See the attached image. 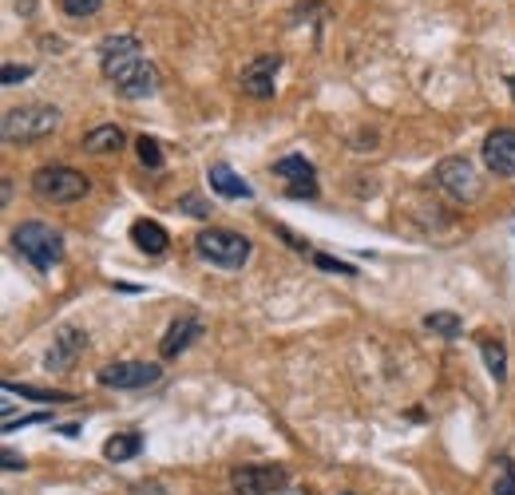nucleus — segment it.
<instances>
[{
    "instance_id": "29",
    "label": "nucleus",
    "mask_w": 515,
    "mask_h": 495,
    "mask_svg": "<svg viewBox=\"0 0 515 495\" xmlns=\"http://www.w3.org/2000/svg\"><path fill=\"white\" fill-rule=\"evenodd\" d=\"M345 495H357V492H345Z\"/></svg>"
},
{
    "instance_id": "10",
    "label": "nucleus",
    "mask_w": 515,
    "mask_h": 495,
    "mask_svg": "<svg viewBox=\"0 0 515 495\" xmlns=\"http://www.w3.org/2000/svg\"><path fill=\"white\" fill-rule=\"evenodd\" d=\"M278 68H282V56H258V60H250L246 68H242V92L250 99H270L278 88H274V80H278Z\"/></svg>"
},
{
    "instance_id": "27",
    "label": "nucleus",
    "mask_w": 515,
    "mask_h": 495,
    "mask_svg": "<svg viewBox=\"0 0 515 495\" xmlns=\"http://www.w3.org/2000/svg\"><path fill=\"white\" fill-rule=\"evenodd\" d=\"M4 464H8V472H24V460L16 452H4Z\"/></svg>"
},
{
    "instance_id": "1",
    "label": "nucleus",
    "mask_w": 515,
    "mask_h": 495,
    "mask_svg": "<svg viewBox=\"0 0 515 495\" xmlns=\"http://www.w3.org/2000/svg\"><path fill=\"white\" fill-rule=\"evenodd\" d=\"M103 76L115 84V96L123 99H151L159 92V72L143 56L135 36H107L100 44Z\"/></svg>"
},
{
    "instance_id": "14",
    "label": "nucleus",
    "mask_w": 515,
    "mask_h": 495,
    "mask_svg": "<svg viewBox=\"0 0 515 495\" xmlns=\"http://www.w3.org/2000/svg\"><path fill=\"white\" fill-rule=\"evenodd\" d=\"M131 242L143 250V254H151V258H159L167 246H171V234L159 226V222H151V218H139L135 226H131Z\"/></svg>"
},
{
    "instance_id": "25",
    "label": "nucleus",
    "mask_w": 515,
    "mask_h": 495,
    "mask_svg": "<svg viewBox=\"0 0 515 495\" xmlns=\"http://www.w3.org/2000/svg\"><path fill=\"white\" fill-rule=\"evenodd\" d=\"M179 210H187L191 218H206V214H210V206H206L199 195H183L179 198Z\"/></svg>"
},
{
    "instance_id": "11",
    "label": "nucleus",
    "mask_w": 515,
    "mask_h": 495,
    "mask_svg": "<svg viewBox=\"0 0 515 495\" xmlns=\"http://www.w3.org/2000/svg\"><path fill=\"white\" fill-rule=\"evenodd\" d=\"M84 345H88L84 329H72V325H64V329L56 333V341H52V349H48L44 365H48L52 373H64V369H72V365H76V357L84 353Z\"/></svg>"
},
{
    "instance_id": "6",
    "label": "nucleus",
    "mask_w": 515,
    "mask_h": 495,
    "mask_svg": "<svg viewBox=\"0 0 515 495\" xmlns=\"http://www.w3.org/2000/svg\"><path fill=\"white\" fill-rule=\"evenodd\" d=\"M286 468L282 464H242L230 472L234 495H274L286 488Z\"/></svg>"
},
{
    "instance_id": "2",
    "label": "nucleus",
    "mask_w": 515,
    "mask_h": 495,
    "mask_svg": "<svg viewBox=\"0 0 515 495\" xmlns=\"http://www.w3.org/2000/svg\"><path fill=\"white\" fill-rule=\"evenodd\" d=\"M12 250L36 270V274H48L52 266H60L64 258V234L44 226V222H20L12 230Z\"/></svg>"
},
{
    "instance_id": "8",
    "label": "nucleus",
    "mask_w": 515,
    "mask_h": 495,
    "mask_svg": "<svg viewBox=\"0 0 515 495\" xmlns=\"http://www.w3.org/2000/svg\"><path fill=\"white\" fill-rule=\"evenodd\" d=\"M163 377L159 365H147V361H115V365H103L100 381L103 389H147Z\"/></svg>"
},
{
    "instance_id": "28",
    "label": "nucleus",
    "mask_w": 515,
    "mask_h": 495,
    "mask_svg": "<svg viewBox=\"0 0 515 495\" xmlns=\"http://www.w3.org/2000/svg\"><path fill=\"white\" fill-rule=\"evenodd\" d=\"M508 88H512V99H515V76H512V80H508Z\"/></svg>"
},
{
    "instance_id": "22",
    "label": "nucleus",
    "mask_w": 515,
    "mask_h": 495,
    "mask_svg": "<svg viewBox=\"0 0 515 495\" xmlns=\"http://www.w3.org/2000/svg\"><path fill=\"white\" fill-rule=\"evenodd\" d=\"M4 393L12 396V393H20V396H28V400H72V393H56V389H32V385H4Z\"/></svg>"
},
{
    "instance_id": "21",
    "label": "nucleus",
    "mask_w": 515,
    "mask_h": 495,
    "mask_svg": "<svg viewBox=\"0 0 515 495\" xmlns=\"http://www.w3.org/2000/svg\"><path fill=\"white\" fill-rule=\"evenodd\" d=\"M135 151H139V163H143V167H151V171H163V147H159V139H151V135H139Z\"/></svg>"
},
{
    "instance_id": "20",
    "label": "nucleus",
    "mask_w": 515,
    "mask_h": 495,
    "mask_svg": "<svg viewBox=\"0 0 515 495\" xmlns=\"http://www.w3.org/2000/svg\"><path fill=\"white\" fill-rule=\"evenodd\" d=\"M492 495H515V464L508 456H500L492 468Z\"/></svg>"
},
{
    "instance_id": "17",
    "label": "nucleus",
    "mask_w": 515,
    "mask_h": 495,
    "mask_svg": "<svg viewBox=\"0 0 515 495\" xmlns=\"http://www.w3.org/2000/svg\"><path fill=\"white\" fill-rule=\"evenodd\" d=\"M119 147H123V131H119V127H111V123L84 135V151H92V155H115Z\"/></svg>"
},
{
    "instance_id": "3",
    "label": "nucleus",
    "mask_w": 515,
    "mask_h": 495,
    "mask_svg": "<svg viewBox=\"0 0 515 495\" xmlns=\"http://www.w3.org/2000/svg\"><path fill=\"white\" fill-rule=\"evenodd\" d=\"M60 127V111L48 107V103H24V107H12L4 119H0V135L4 143H40L48 139L52 131Z\"/></svg>"
},
{
    "instance_id": "23",
    "label": "nucleus",
    "mask_w": 515,
    "mask_h": 495,
    "mask_svg": "<svg viewBox=\"0 0 515 495\" xmlns=\"http://www.w3.org/2000/svg\"><path fill=\"white\" fill-rule=\"evenodd\" d=\"M64 4V12L68 16H76V20H84V16H96L103 8V0H60Z\"/></svg>"
},
{
    "instance_id": "4",
    "label": "nucleus",
    "mask_w": 515,
    "mask_h": 495,
    "mask_svg": "<svg viewBox=\"0 0 515 495\" xmlns=\"http://www.w3.org/2000/svg\"><path fill=\"white\" fill-rule=\"evenodd\" d=\"M92 191L88 175L72 171V167H40L32 175V195L40 202H52V206H68V202H80V198Z\"/></svg>"
},
{
    "instance_id": "9",
    "label": "nucleus",
    "mask_w": 515,
    "mask_h": 495,
    "mask_svg": "<svg viewBox=\"0 0 515 495\" xmlns=\"http://www.w3.org/2000/svg\"><path fill=\"white\" fill-rule=\"evenodd\" d=\"M484 167L500 179H512L515 175V127H496L488 139H484Z\"/></svg>"
},
{
    "instance_id": "5",
    "label": "nucleus",
    "mask_w": 515,
    "mask_h": 495,
    "mask_svg": "<svg viewBox=\"0 0 515 495\" xmlns=\"http://www.w3.org/2000/svg\"><path fill=\"white\" fill-rule=\"evenodd\" d=\"M195 250H199V258H206L210 266H222V270H242L246 262H250V238H242V234H234V230H218V226H210L203 230L199 238H195Z\"/></svg>"
},
{
    "instance_id": "12",
    "label": "nucleus",
    "mask_w": 515,
    "mask_h": 495,
    "mask_svg": "<svg viewBox=\"0 0 515 495\" xmlns=\"http://www.w3.org/2000/svg\"><path fill=\"white\" fill-rule=\"evenodd\" d=\"M203 337V321H199V313H187V317H179L171 329H167V337H163V357H179V353H187L191 349V341H199Z\"/></svg>"
},
{
    "instance_id": "24",
    "label": "nucleus",
    "mask_w": 515,
    "mask_h": 495,
    "mask_svg": "<svg viewBox=\"0 0 515 495\" xmlns=\"http://www.w3.org/2000/svg\"><path fill=\"white\" fill-rule=\"evenodd\" d=\"M313 262H317L321 270H329V274H345V278H353V274H357V270H353L349 262H337V258H329V254H317Z\"/></svg>"
},
{
    "instance_id": "7",
    "label": "nucleus",
    "mask_w": 515,
    "mask_h": 495,
    "mask_svg": "<svg viewBox=\"0 0 515 495\" xmlns=\"http://www.w3.org/2000/svg\"><path fill=\"white\" fill-rule=\"evenodd\" d=\"M436 187L456 202H472V198H480V175L468 159H444L436 167Z\"/></svg>"
},
{
    "instance_id": "13",
    "label": "nucleus",
    "mask_w": 515,
    "mask_h": 495,
    "mask_svg": "<svg viewBox=\"0 0 515 495\" xmlns=\"http://www.w3.org/2000/svg\"><path fill=\"white\" fill-rule=\"evenodd\" d=\"M206 183H210L214 195H222V198H254V187H250L230 163H210Z\"/></svg>"
},
{
    "instance_id": "15",
    "label": "nucleus",
    "mask_w": 515,
    "mask_h": 495,
    "mask_svg": "<svg viewBox=\"0 0 515 495\" xmlns=\"http://www.w3.org/2000/svg\"><path fill=\"white\" fill-rule=\"evenodd\" d=\"M480 353H484V365H488V373L496 377V385H504V381H508V349H504V341L492 337V333H484V337H480Z\"/></svg>"
},
{
    "instance_id": "19",
    "label": "nucleus",
    "mask_w": 515,
    "mask_h": 495,
    "mask_svg": "<svg viewBox=\"0 0 515 495\" xmlns=\"http://www.w3.org/2000/svg\"><path fill=\"white\" fill-rule=\"evenodd\" d=\"M424 329L436 333V337H444V341H456V337L464 333V321H460L456 313H444V309H440V313H428V317H424Z\"/></svg>"
},
{
    "instance_id": "18",
    "label": "nucleus",
    "mask_w": 515,
    "mask_h": 495,
    "mask_svg": "<svg viewBox=\"0 0 515 495\" xmlns=\"http://www.w3.org/2000/svg\"><path fill=\"white\" fill-rule=\"evenodd\" d=\"M274 175H282V179H294V183H313V163H309L306 155H286V159H278L274 163Z\"/></svg>"
},
{
    "instance_id": "16",
    "label": "nucleus",
    "mask_w": 515,
    "mask_h": 495,
    "mask_svg": "<svg viewBox=\"0 0 515 495\" xmlns=\"http://www.w3.org/2000/svg\"><path fill=\"white\" fill-rule=\"evenodd\" d=\"M139 448H143V436H139V432H119V436H111V440L103 444V456H107L111 464H123V460H135Z\"/></svg>"
},
{
    "instance_id": "26",
    "label": "nucleus",
    "mask_w": 515,
    "mask_h": 495,
    "mask_svg": "<svg viewBox=\"0 0 515 495\" xmlns=\"http://www.w3.org/2000/svg\"><path fill=\"white\" fill-rule=\"evenodd\" d=\"M32 76V68H16V64H4V72H0V80H4V88H12V84H20V80H28Z\"/></svg>"
}]
</instances>
